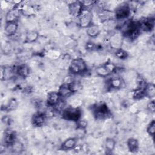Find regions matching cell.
<instances>
[{"label":"cell","instance_id":"cell-1","mask_svg":"<svg viewBox=\"0 0 155 155\" xmlns=\"http://www.w3.org/2000/svg\"><path fill=\"white\" fill-rule=\"evenodd\" d=\"M61 115L66 120L77 122L81 119L82 111L79 107L71 106L63 109Z\"/></svg>","mask_w":155,"mask_h":155},{"label":"cell","instance_id":"cell-2","mask_svg":"<svg viewBox=\"0 0 155 155\" xmlns=\"http://www.w3.org/2000/svg\"><path fill=\"white\" fill-rule=\"evenodd\" d=\"M69 71L73 74H79L87 71V65L82 58L73 59L69 65Z\"/></svg>","mask_w":155,"mask_h":155},{"label":"cell","instance_id":"cell-3","mask_svg":"<svg viewBox=\"0 0 155 155\" xmlns=\"http://www.w3.org/2000/svg\"><path fill=\"white\" fill-rule=\"evenodd\" d=\"M94 117L98 120L107 119L110 115V110L107 104L101 103L94 105L92 107Z\"/></svg>","mask_w":155,"mask_h":155},{"label":"cell","instance_id":"cell-4","mask_svg":"<svg viewBox=\"0 0 155 155\" xmlns=\"http://www.w3.org/2000/svg\"><path fill=\"white\" fill-rule=\"evenodd\" d=\"M130 13L131 9L129 5L127 4H122L114 10V19L116 21L127 19L130 15Z\"/></svg>","mask_w":155,"mask_h":155},{"label":"cell","instance_id":"cell-5","mask_svg":"<svg viewBox=\"0 0 155 155\" xmlns=\"http://www.w3.org/2000/svg\"><path fill=\"white\" fill-rule=\"evenodd\" d=\"M79 25L84 28H87L93 24V13L89 9H84L81 15L79 16Z\"/></svg>","mask_w":155,"mask_h":155},{"label":"cell","instance_id":"cell-6","mask_svg":"<svg viewBox=\"0 0 155 155\" xmlns=\"http://www.w3.org/2000/svg\"><path fill=\"white\" fill-rule=\"evenodd\" d=\"M70 14L74 18H79L81 15L84 7L81 1H73L68 5Z\"/></svg>","mask_w":155,"mask_h":155},{"label":"cell","instance_id":"cell-7","mask_svg":"<svg viewBox=\"0 0 155 155\" xmlns=\"http://www.w3.org/2000/svg\"><path fill=\"white\" fill-rule=\"evenodd\" d=\"M22 13L21 9H19L17 7H15L9 10L5 14V22H18L21 15Z\"/></svg>","mask_w":155,"mask_h":155},{"label":"cell","instance_id":"cell-8","mask_svg":"<svg viewBox=\"0 0 155 155\" xmlns=\"http://www.w3.org/2000/svg\"><path fill=\"white\" fill-rule=\"evenodd\" d=\"M110 44L111 48L116 50L122 48V35L120 33H113L110 39Z\"/></svg>","mask_w":155,"mask_h":155},{"label":"cell","instance_id":"cell-9","mask_svg":"<svg viewBox=\"0 0 155 155\" xmlns=\"http://www.w3.org/2000/svg\"><path fill=\"white\" fill-rule=\"evenodd\" d=\"M12 68L13 73L18 74L19 77L22 78H26L29 76L30 68L25 64H22L18 66H15Z\"/></svg>","mask_w":155,"mask_h":155},{"label":"cell","instance_id":"cell-10","mask_svg":"<svg viewBox=\"0 0 155 155\" xmlns=\"http://www.w3.org/2000/svg\"><path fill=\"white\" fill-rule=\"evenodd\" d=\"M58 92L59 94L61 99H63L69 97L73 94V93H74V91L71 88L70 85L66 84H64L63 85L60 86Z\"/></svg>","mask_w":155,"mask_h":155},{"label":"cell","instance_id":"cell-11","mask_svg":"<svg viewBox=\"0 0 155 155\" xmlns=\"http://www.w3.org/2000/svg\"><path fill=\"white\" fill-rule=\"evenodd\" d=\"M97 16L102 23L111 19H115L114 11H111L107 8L101 10L98 13Z\"/></svg>","mask_w":155,"mask_h":155},{"label":"cell","instance_id":"cell-12","mask_svg":"<svg viewBox=\"0 0 155 155\" xmlns=\"http://www.w3.org/2000/svg\"><path fill=\"white\" fill-rule=\"evenodd\" d=\"M18 29V22H5L4 26V33L5 35L8 37L13 36L16 34Z\"/></svg>","mask_w":155,"mask_h":155},{"label":"cell","instance_id":"cell-13","mask_svg":"<svg viewBox=\"0 0 155 155\" xmlns=\"http://www.w3.org/2000/svg\"><path fill=\"white\" fill-rule=\"evenodd\" d=\"M77 139L76 137H69L65 139L61 145V150L62 151H69L73 150L77 144Z\"/></svg>","mask_w":155,"mask_h":155},{"label":"cell","instance_id":"cell-14","mask_svg":"<svg viewBox=\"0 0 155 155\" xmlns=\"http://www.w3.org/2000/svg\"><path fill=\"white\" fill-rule=\"evenodd\" d=\"M101 32V27L97 24H91L86 28V33L87 35L92 38L97 37Z\"/></svg>","mask_w":155,"mask_h":155},{"label":"cell","instance_id":"cell-15","mask_svg":"<svg viewBox=\"0 0 155 155\" xmlns=\"http://www.w3.org/2000/svg\"><path fill=\"white\" fill-rule=\"evenodd\" d=\"M61 100L58 91H50L47 94V103L49 106L54 107Z\"/></svg>","mask_w":155,"mask_h":155},{"label":"cell","instance_id":"cell-16","mask_svg":"<svg viewBox=\"0 0 155 155\" xmlns=\"http://www.w3.org/2000/svg\"><path fill=\"white\" fill-rule=\"evenodd\" d=\"M127 145L128 150L132 153H136L139 151V143L137 139L130 137L127 140Z\"/></svg>","mask_w":155,"mask_h":155},{"label":"cell","instance_id":"cell-17","mask_svg":"<svg viewBox=\"0 0 155 155\" xmlns=\"http://www.w3.org/2000/svg\"><path fill=\"white\" fill-rule=\"evenodd\" d=\"M45 121V116L43 113H38L35 114L31 119L32 124L34 126L37 127H40L43 126Z\"/></svg>","mask_w":155,"mask_h":155},{"label":"cell","instance_id":"cell-18","mask_svg":"<svg viewBox=\"0 0 155 155\" xmlns=\"http://www.w3.org/2000/svg\"><path fill=\"white\" fill-rule=\"evenodd\" d=\"M39 33L35 30H29L26 32L25 36V42L33 43L36 42L39 38Z\"/></svg>","mask_w":155,"mask_h":155},{"label":"cell","instance_id":"cell-19","mask_svg":"<svg viewBox=\"0 0 155 155\" xmlns=\"http://www.w3.org/2000/svg\"><path fill=\"white\" fill-rule=\"evenodd\" d=\"M124 82L120 78H113L108 81V86L112 89H120L123 85Z\"/></svg>","mask_w":155,"mask_h":155},{"label":"cell","instance_id":"cell-20","mask_svg":"<svg viewBox=\"0 0 155 155\" xmlns=\"http://www.w3.org/2000/svg\"><path fill=\"white\" fill-rule=\"evenodd\" d=\"M145 97L153 98L155 96V87L154 85L152 83L147 84L144 88Z\"/></svg>","mask_w":155,"mask_h":155},{"label":"cell","instance_id":"cell-21","mask_svg":"<svg viewBox=\"0 0 155 155\" xmlns=\"http://www.w3.org/2000/svg\"><path fill=\"white\" fill-rule=\"evenodd\" d=\"M116 142L113 138L108 137L105 141V148L106 151L108 152L113 151L116 147Z\"/></svg>","mask_w":155,"mask_h":155},{"label":"cell","instance_id":"cell-22","mask_svg":"<svg viewBox=\"0 0 155 155\" xmlns=\"http://www.w3.org/2000/svg\"><path fill=\"white\" fill-rule=\"evenodd\" d=\"M18 107V102L15 98H11L7 104L5 106L4 110L7 111H12L15 110Z\"/></svg>","mask_w":155,"mask_h":155},{"label":"cell","instance_id":"cell-23","mask_svg":"<svg viewBox=\"0 0 155 155\" xmlns=\"http://www.w3.org/2000/svg\"><path fill=\"white\" fill-rule=\"evenodd\" d=\"M16 140L15 133L12 131L6 133L4 136V141L7 145H11Z\"/></svg>","mask_w":155,"mask_h":155},{"label":"cell","instance_id":"cell-24","mask_svg":"<svg viewBox=\"0 0 155 155\" xmlns=\"http://www.w3.org/2000/svg\"><path fill=\"white\" fill-rule=\"evenodd\" d=\"M96 73L97 75L101 78H107L110 75L104 65H99L96 68Z\"/></svg>","mask_w":155,"mask_h":155},{"label":"cell","instance_id":"cell-25","mask_svg":"<svg viewBox=\"0 0 155 155\" xmlns=\"http://www.w3.org/2000/svg\"><path fill=\"white\" fill-rule=\"evenodd\" d=\"M132 96L134 99H137V100H139L145 97V95L144 88H136L133 91Z\"/></svg>","mask_w":155,"mask_h":155},{"label":"cell","instance_id":"cell-26","mask_svg":"<svg viewBox=\"0 0 155 155\" xmlns=\"http://www.w3.org/2000/svg\"><path fill=\"white\" fill-rule=\"evenodd\" d=\"M115 55L119 59L124 60V59H126L128 58V53L126 50H125L122 48H120L116 50Z\"/></svg>","mask_w":155,"mask_h":155},{"label":"cell","instance_id":"cell-27","mask_svg":"<svg viewBox=\"0 0 155 155\" xmlns=\"http://www.w3.org/2000/svg\"><path fill=\"white\" fill-rule=\"evenodd\" d=\"M105 67L106 68V69L107 70V71L109 72V73L111 74V73H115L117 70V67L116 65L110 62H107L106 63H105L104 64H103Z\"/></svg>","mask_w":155,"mask_h":155},{"label":"cell","instance_id":"cell-28","mask_svg":"<svg viewBox=\"0 0 155 155\" xmlns=\"http://www.w3.org/2000/svg\"><path fill=\"white\" fill-rule=\"evenodd\" d=\"M147 132L150 136H151L152 137L154 136V133H155V121H154V120H151L148 125L147 128Z\"/></svg>","mask_w":155,"mask_h":155},{"label":"cell","instance_id":"cell-29","mask_svg":"<svg viewBox=\"0 0 155 155\" xmlns=\"http://www.w3.org/2000/svg\"><path fill=\"white\" fill-rule=\"evenodd\" d=\"M10 146H11L12 150L15 152H20L23 150V148H24L23 144L21 142H18L17 140L13 142Z\"/></svg>","mask_w":155,"mask_h":155},{"label":"cell","instance_id":"cell-30","mask_svg":"<svg viewBox=\"0 0 155 155\" xmlns=\"http://www.w3.org/2000/svg\"><path fill=\"white\" fill-rule=\"evenodd\" d=\"M147 109L150 113H154L155 111V102L154 100L150 101L147 105Z\"/></svg>","mask_w":155,"mask_h":155},{"label":"cell","instance_id":"cell-31","mask_svg":"<svg viewBox=\"0 0 155 155\" xmlns=\"http://www.w3.org/2000/svg\"><path fill=\"white\" fill-rule=\"evenodd\" d=\"M85 48L87 50H93L95 48V45L92 42H88L86 44Z\"/></svg>","mask_w":155,"mask_h":155}]
</instances>
